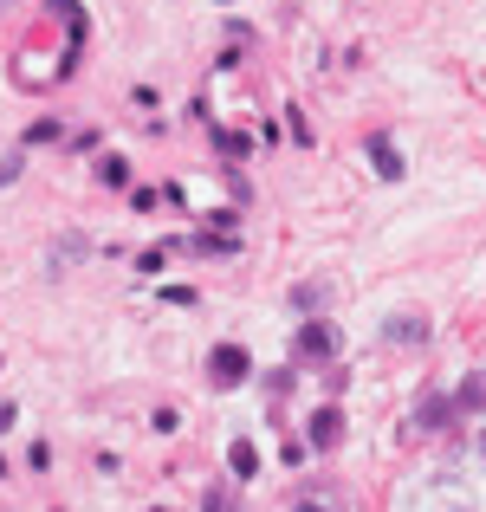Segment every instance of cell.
I'll list each match as a JSON object with an SVG mask.
<instances>
[{"instance_id": "ba28073f", "label": "cell", "mask_w": 486, "mask_h": 512, "mask_svg": "<svg viewBox=\"0 0 486 512\" xmlns=\"http://www.w3.org/2000/svg\"><path fill=\"white\" fill-rule=\"evenodd\" d=\"M389 338H402V344H422V338H428V318H389Z\"/></svg>"}, {"instance_id": "4fadbf2b", "label": "cell", "mask_w": 486, "mask_h": 512, "mask_svg": "<svg viewBox=\"0 0 486 512\" xmlns=\"http://www.w3.org/2000/svg\"><path fill=\"white\" fill-rule=\"evenodd\" d=\"M150 428H156V435H175V428H182V415H175V409H156Z\"/></svg>"}, {"instance_id": "7c38bea8", "label": "cell", "mask_w": 486, "mask_h": 512, "mask_svg": "<svg viewBox=\"0 0 486 512\" xmlns=\"http://www.w3.org/2000/svg\"><path fill=\"white\" fill-rule=\"evenodd\" d=\"M156 201H162L156 188H130V208H137V214H156Z\"/></svg>"}, {"instance_id": "5b68a950", "label": "cell", "mask_w": 486, "mask_h": 512, "mask_svg": "<svg viewBox=\"0 0 486 512\" xmlns=\"http://www.w3.org/2000/svg\"><path fill=\"white\" fill-rule=\"evenodd\" d=\"M370 156H376V175H383V182H396V175H402V156H396V143H389V137H370Z\"/></svg>"}, {"instance_id": "7a4b0ae2", "label": "cell", "mask_w": 486, "mask_h": 512, "mask_svg": "<svg viewBox=\"0 0 486 512\" xmlns=\"http://www.w3.org/2000/svg\"><path fill=\"white\" fill-rule=\"evenodd\" d=\"M292 357L299 363H331L337 357V325L331 318H305L299 338H292Z\"/></svg>"}, {"instance_id": "30bf717a", "label": "cell", "mask_w": 486, "mask_h": 512, "mask_svg": "<svg viewBox=\"0 0 486 512\" xmlns=\"http://www.w3.org/2000/svg\"><path fill=\"white\" fill-rule=\"evenodd\" d=\"M137 266H143V273H162V266H169V247H143Z\"/></svg>"}, {"instance_id": "6da1fadb", "label": "cell", "mask_w": 486, "mask_h": 512, "mask_svg": "<svg viewBox=\"0 0 486 512\" xmlns=\"http://www.w3.org/2000/svg\"><path fill=\"white\" fill-rule=\"evenodd\" d=\"M247 376H253L247 344H214V350H208V383H214V389H240Z\"/></svg>"}, {"instance_id": "277c9868", "label": "cell", "mask_w": 486, "mask_h": 512, "mask_svg": "<svg viewBox=\"0 0 486 512\" xmlns=\"http://www.w3.org/2000/svg\"><path fill=\"white\" fill-rule=\"evenodd\" d=\"M227 474H234V480H253V474H260V448H253L247 435L227 448Z\"/></svg>"}, {"instance_id": "9c48e42d", "label": "cell", "mask_w": 486, "mask_h": 512, "mask_svg": "<svg viewBox=\"0 0 486 512\" xmlns=\"http://www.w3.org/2000/svg\"><path fill=\"white\" fill-rule=\"evenodd\" d=\"M59 137H65V130H59V117H39V124L26 130V143H59Z\"/></svg>"}, {"instance_id": "3957f363", "label": "cell", "mask_w": 486, "mask_h": 512, "mask_svg": "<svg viewBox=\"0 0 486 512\" xmlns=\"http://www.w3.org/2000/svg\"><path fill=\"white\" fill-rule=\"evenodd\" d=\"M305 441H312L318 454H331L337 441H344V409H337V402H324V409H312V415H305Z\"/></svg>"}, {"instance_id": "9a60e30c", "label": "cell", "mask_w": 486, "mask_h": 512, "mask_svg": "<svg viewBox=\"0 0 486 512\" xmlns=\"http://www.w3.org/2000/svg\"><path fill=\"white\" fill-rule=\"evenodd\" d=\"M299 512H324V506H318V500H299Z\"/></svg>"}, {"instance_id": "8992f818", "label": "cell", "mask_w": 486, "mask_h": 512, "mask_svg": "<svg viewBox=\"0 0 486 512\" xmlns=\"http://www.w3.org/2000/svg\"><path fill=\"white\" fill-rule=\"evenodd\" d=\"M98 182L104 188H130V163L124 156H98Z\"/></svg>"}, {"instance_id": "e0dca14e", "label": "cell", "mask_w": 486, "mask_h": 512, "mask_svg": "<svg viewBox=\"0 0 486 512\" xmlns=\"http://www.w3.org/2000/svg\"><path fill=\"white\" fill-rule=\"evenodd\" d=\"M221 7H227V0H221Z\"/></svg>"}, {"instance_id": "2e32d148", "label": "cell", "mask_w": 486, "mask_h": 512, "mask_svg": "<svg viewBox=\"0 0 486 512\" xmlns=\"http://www.w3.org/2000/svg\"><path fill=\"white\" fill-rule=\"evenodd\" d=\"M480 454H486V435H480Z\"/></svg>"}, {"instance_id": "5bb4252c", "label": "cell", "mask_w": 486, "mask_h": 512, "mask_svg": "<svg viewBox=\"0 0 486 512\" xmlns=\"http://www.w3.org/2000/svg\"><path fill=\"white\" fill-rule=\"evenodd\" d=\"M13 415H20V409H13V402H0V435H7V428H13Z\"/></svg>"}, {"instance_id": "8fae6325", "label": "cell", "mask_w": 486, "mask_h": 512, "mask_svg": "<svg viewBox=\"0 0 486 512\" xmlns=\"http://www.w3.org/2000/svg\"><path fill=\"white\" fill-rule=\"evenodd\" d=\"M201 512H234V493H227V487L214 493V487H208V493H201Z\"/></svg>"}, {"instance_id": "52a82bcc", "label": "cell", "mask_w": 486, "mask_h": 512, "mask_svg": "<svg viewBox=\"0 0 486 512\" xmlns=\"http://www.w3.org/2000/svg\"><path fill=\"white\" fill-rule=\"evenodd\" d=\"M214 150H221V156H234V163H247V156H253V143L240 137V130H214Z\"/></svg>"}]
</instances>
